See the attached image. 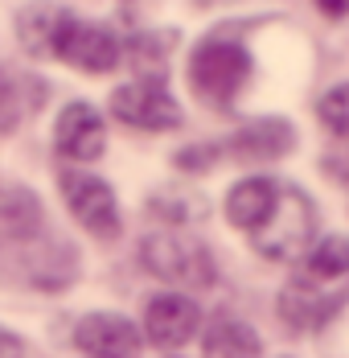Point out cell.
Segmentation results:
<instances>
[{
	"label": "cell",
	"instance_id": "1",
	"mask_svg": "<svg viewBox=\"0 0 349 358\" xmlns=\"http://www.w3.org/2000/svg\"><path fill=\"white\" fill-rule=\"evenodd\" d=\"M255 74V58L235 29H214L189 54V87L206 108H230Z\"/></svg>",
	"mask_w": 349,
	"mask_h": 358
},
{
	"label": "cell",
	"instance_id": "2",
	"mask_svg": "<svg viewBox=\"0 0 349 358\" xmlns=\"http://www.w3.org/2000/svg\"><path fill=\"white\" fill-rule=\"evenodd\" d=\"M144 268L177 288H209L214 285V259L202 248V239L185 235V231H152L140 243Z\"/></svg>",
	"mask_w": 349,
	"mask_h": 358
},
{
	"label": "cell",
	"instance_id": "3",
	"mask_svg": "<svg viewBox=\"0 0 349 358\" xmlns=\"http://www.w3.org/2000/svg\"><path fill=\"white\" fill-rule=\"evenodd\" d=\"M313 231H316L313 198H309L304 189L279 181L276 206H272V215H267V222H263L259 231H251V239H255V251H259L263 259H279V264H283V259H296L300 251L309 248Z\"/></svg>",
	"mask_w": 349,
	"mask_h": 358
},
{
	"label": "cell",
	"instance_id": "4",
	"mask_svg": "<svg viewBox=\"0 0 349 358\" xmlns=\"http://www.w3.org/2000/svg\"><path fill=\"white\" fill-rule=\"evenodd\" d=\"M62 189V202L74 215L78 227H87L95 239H119L124 231V218H119V202H115V189L95 173H82V169H66L58 178Z\"/></svg>",
	"mask_w": 349,
	"mask_h": 358
},
{
	"label": "cell",
	"instance_id": "5",
	"mask_svg": "<svg viewBox=\"0 0 349 358\" xmlns=\"http://www.w3.org/2000/svg\"><path fill=\"white\" fill-rule=\"evenodd\" d=\"M111 115L140 132H173L181 128V103L169 95L165 78H136L128 87H115L111 95Z\"/></svg>",
	"mask_w": 349,
	"mask_h": 358
},
{
	"label": "cell",
	"instance_id": "6",
	"mask_svg": "<svg viewBox=\"0 0 349 358\" xmlns=\"http://www.w3.org/2000/svg\"><path fill=\"white\" fill-rule=\"evenodd\" d=\"M54 58H62L66 66L82 74H111L124 58V45L119 37L111 34L107 25H95V21H82V17H70L58 45H54Z\"/></svg>",
	"mask_w": 349,
	"mask_h": 358
},
{
	"label": "cell",
	"instance_id": "7",
	"mask_svg": "<svg viewBox=\"0 0 349 358\" xmlns=\"http://www.w3.org/2000/svg\"><path fill=\"white\" fill-rule=\"evenodd\" d=\"M54 148L62 161H74V165H91L99 161L107 148V128L103 115L91 108V103H66L58 124H54Z\"/></svg>",
	"mask_w": 349,
	"mask_h": 358
},
{
	"label": "cell",
	"instance_id": "8",
	"mask_svg": "<svg viewBox=\"0 0 349 358\" xmlns=\"http://www.w3.org/2000/svg\"><path fill=\"white\" fill-rule=\"evenodd\" d=\"M198 325H202V309L189 296H181V292H161V296L148 301L144 334L161 350H177V346L193 342L198 338Z\"/></svg>",
	"mask_w": 349,
	"mask_h": 358
},
{
	"label": "cell",
	"instance_id": "9",
	"mask_svg": "<svg viewBox=\"0 0 349 358\" xmlns=\"http://www.w3.org/2000/svg\"><path fill=\"white\" fill-rule=\"evenodd\" d=\"M74 346L91 358H132L140 350V329L124 313H87L74 325Z\"/></svg>",
	"mask_w": 349,
	"mask_h": 358
},
{
	"label": "cell",
	"instance_id": "10",
	"mask_svg": "<svg viewBox=\"0 0 349 358\" xmlns=\"http://www.w3.org/2000/svg\"><path fill=\"white\" fill-rule=\"evenodd\" d=\"M292 148H296V128H292L283 115L251 120V124H243V128L226 141V152H230L235 161H246V165H255V161H279V157H288Z\"/></svg>",
	"mask_w": 349,
	"mask_h": 358
},
{
	"label": "cell",
	"instance_id": "11",
	"mask_svg": "<svg viewBox=\"0 0 349 358\" xmlns=\"http://www.w3.org/2000/svg\"><path fill=\"white\" fill-rule=\"evenodd\" d=\"M74 17L66 4H54V0H34L17 13V41L25 54L34 58H54V45L66 29V21Z\"/></svg>",
	"mask_w": 349,
	"mask_h": 358
},
{
	"label": "cell",
	"instance_id": "12",
	"mask_svg": "<svg viewBox=\"0 0 349 358\" xmlns=\"http://www.w3.org/2000/svg\"><path fill=\"white\" fill-rule=\"evenodd\" d=\"M279 198V181L272 178H243L230 185V194H226V218H230V227H243V231H259L267 215H272V206H276Z\"/></svg>",
	"mask_w": 349,
	"mask_h": 358
},
{
	"label": "cell",
	"instance_id": "13",
	"mask_svg": "<svg viewBox=\"0 0 349 358\" xmlns=\"http://www.w3.org/2000/svg\"><path fill=\"white\" fill-rule=\"evenodd\" d=\"M202 355L206 358H259L263 342L259 334L239 317H218L202 338Z\"/></svg>",
	"mask_w": 349,
	"mask_h": 358
},
{
	"label": "cell",
	"instance_id": "14",
	"mask_svg": "<svg viewBox=\"0 0 349 358\" xmlns=\"http://www.w3.org/2000/svg\"><path fill=\"white\" fill-rule=\"evenodd\" d=\"M333 313V301L320 296L309 280H292L279 292V317L292 325V329H313V325H325Z\"/></svg>",
	"mask_w": 349,
	"mask_h": 358
},
{
	"label": "cell",
	"instance_id": "15",
	"mask_svg": "<svg viewBox=\"0 0 349 358\" xmlns=\"http://www.w3.org/2000/svg\"><path fill=\"white\" fill-rule=\"evenodd\" d=\"M0 227L13 239H29L37 227H41V202H37L29 189H8L0 198Z\"/></svg>",
	"mask_w": 349,
	"mask_h": 358
},
{
	"label": "cell",
	"instance_id": "16",
	"mask_svg": "<svg viewBox=\"0 0 349 358\" xmlns=\"http://www.w3.org/2000/svg\"><path fill=\"white\" fill-rule=\"evenodd\" d=\"M304 268H309L313 280H341L349 272V239L346 235H325V239L309 251Z\"/></svg>",
	"mask_w": 349,
	"mask_h": 358
},
{
	"label": "cell",
	"instance_id": "17",
	"mask_svg": "<svg viewBox=\"0 0 349 358\" xmlns=\"http://www.w3.org/2000/svg\"><path fill=\"white\" fill-rule=\"evenodd\" d=\"M316 120H320L333 136H346L349 141V83L329 87V91L316 99Z\"/></svg>",
	"mask_w": 349,
	"mask_h": 358
},
{
	"label": "cell",
	"instance_id": "18",
	"mask_svg": "<svg viewBox=\"0 0 349 358\" xmlns=\"http://www.w3.org/2000/svg\"><path fill=\"white\" fill-rule=\"evenodd\" d=\"M21 87L13 83V74L0 71V136H8V132H17V124H21Z\"/></svg>",
	"mask_w": 349,
	"mask_h": 358
},
{
	"label": "cell",
	"instance_id": "19",
	"mask_svg": "<svg viewBox=\"0 0 349 358\" xmlns=\"http://www.w3.org/2000/svg\"><path fill=\"white\" fill-rule=\"evenodd\" d=\"M218 157H222V148L218 144H189V148H181L173 161L177 169H185V173H206L218 165Z\"/></svg>",
	"mask_w": 349,
	"mask_h": 358
},
{
	"label": "cell",
	"instance_id": "20",
	"mask_svg": "<svg viewBox=\"0 0 349 358\" xmlns=\"http://www.w3.org/2000/svg\"><path fill=\"white\" fill-rule=\"evenodd\" d=\"M152 210H156V215H165L173 227H185L189 218L206 215V198H202V202H198V198H189V202H185V198H156V202H152Z\"/></svg>",
	"mask_w": 349,
	"mask_h": 358
},
{
	"label": "cell",
	"instance_id": "21",
	"mask_svg": "<svg viewBox=\"0 0 349 358\" xmlns=\"http://www.w3.org/2000/svg\"><path fill=\"white\" fill-rule=\"evenodd\" d=\"M21 355H25V342H21L13 329L0 325V358H21Z\"/></svg>",
	"mask_w": 349,
	"mask_h": 358
},
{
	"label": "cell",
	"instance_id": "22",
	"mask_svg": "<svg viewBox=\"0 0 349 358\" xmlns=\"http://www.w3.org/2000/svg\"><path fill=\"white\" fill-rule=\"evenodd\" d=\"M325 173L349 185V152H337V157H325Z\"/></svg>",
	"mask_w": 349,
	"mask_h": 358
},
{
	"label": "cell",
	"instance_id": "23",
	"mask_svg": "<svg viewBox=\"0 0 349 358\" xmlns=\"http://www.w3.org/2000/svg\"><path fill=\"white\" fill-rule=\"evenodd\" d=\"M316 8L325 13V17H333V21H341V17H349V0H313Z\"/></svg>",
	"mask_w": 349,
	"mask_h": 358
},
{
	"label": "cell",
	"instance_id": "24",
	"mask_svg": "<svg viewBox=\"0 0 349 358\" xmlns=\"http://www.w3.org/2000/svg\"><path fill=\"white\" fill-rule=\"evenodd\" d=\"M346 350H349V346H346Z\"/></svg>",
	"mask_w": 349,
	"mask_h": 358
}]
</instances>
